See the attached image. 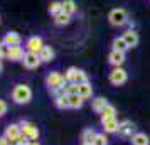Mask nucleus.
Returning a JSON list of instances; mask_svg holds the SVG:
<instances>
[{"label":"nucleus","mask_w":150,"mask_h":145,"mask_svg":"<svg viewBox=\"0 0 150 145\" xmlns=\"http://www.w3.org/2000/svg\"><path fill=\"white\" fill-rule=\"evenodd\" d=\"M0 145H12V144H10V140H7V138L2 135V137H0Z\"/></svg>","instance_id":"33"},{"label":"nucleus","mask_w":150,"mask_h":145,"mask_svg":"<svg viewBox=\"0 0 150 145\" xmlns=\"http://www.w3.org/2000/svg\"><path fill=\"white\" fill-rule=\"evenodd\" d=\"M93 145H108V137L105 135V132L103 133H96L95 140H93Z\"/></svg>","instance_id":"28"},{"label":"nucleus","mask_w":150,"mask_h":145,"mask_svg":"<svg viewBox=\"0 0 150 145\" xmlns=\"http://www.w3.org/2000/svg\"><path fill=\"white\" fill-rule=\"evenodd\" d=\"M21 135H22V130H21V125L19 123H10L7 128H5V132H4V137L7 138V140H10L12 145L19 140Z\"/></svg>","instance_id":"8"},{"label":"nucleus","mask_w":150,"mask_h":145,"mask_svg":"<svg viewBox=\"0 0 150 145\" xmlns=\"http://www.w3.org/2000/svg\"><path fill=\"white\" fill-rule=\"evenodd\" d=\"M54 17V24L56 25H68L69 22H71V15H68L66 12H59V14H56V15H52Z\"/></svg>","instance_id":"24"},{"label":"nucleus","mask_w":150,"mask_h":145,"mask_svg":"<svg viewBox=\"0 0 150 145\" xmlns=\"http://www.w3.org/2000/svg\"><path fill=\"white\" fill-rule=\"evenodd\" d=\"M78 95L84 100H88V98L93 96V86L89 81H83V83L78 84Z\"/></svg>","instance_id":"16"},{"label":"nucleus","mask_w":150,"mask_h":145,"mask_svg":"<svg viewBox=\"0 0 150 145\" xmlns=\"http://www.w3.org/2000/svg\"><path fill=\"white\" fill-rule=\"evenodd\" d=\"M96 133H98V132H95L93 128H84V130L81 132V142L83 144H93Z\"/></svg>","instance_id":"23"},{"label":"nucleus","mask_w":150,"mask_h":145,"mask_svg":"<svg viewBox=\"0 0 150 145\" xmlns=\"http://www.w3.org/2000/svg\"><path fill=\"white\" fill-rule=\"evenodd\" d=\"M83 145H93V144H83Z\"/></svg>","instance_id":"37"},{"label":"nucleus","mask_w":150,"mask_h":145,"mask_svg":"<svg viewBox=\"0 0 150 145\" xmlns=\"http://www.w3.org/2000/svg\"><path fill=\"white\" fill-rule=\"evenodd\" d=\"M2 69H4V62H2V59H0V73H2Z\"/></svg>","instance_id":"36"},{"label":"nucleus","mask_w":150,"mask_h":145,"mask_svg":"<svg viewBox=\"0 0 150 145\" xmlns=\"http://www.w3.org/2000/svg\"><path fill=\"white\" fill-rule=\"evenodd\" d=\"M30 142H32V140H29V138L25 137V135H21V137H19V140H17V142H15L14 145H29Z\"/></svg>","instance_id":"32"},{"label":"nucleus","mask_w":150,"mask_h":145,"mask_svg":"<svg viewBox=\"0 0 150 145\" xmlns=\"http://www.w3.org/2000/svg\"><path fill=\"white\" fill-rule=\"evenodd\" d=\"M116 133L123 138H132L133 133H135V127H133L132 122L123 120V122H120V125H118V132H116Z\"/></svg>","instance_id":"10"},{"label":"nucleus","mask_w":150,"mask_h":145,"mask_svg":"<svg viewBox=\"0 0 150 145\" xmlns=\"http://www.w3.org/2000/svg\"><path fill=\"white\" fill-rule=\"evenodd\" d=\"M108 100L106 98H103V96H98V98H95L93 101H91V108H93V111L95 113H98V115H101L103 111H105V108L108 106Z\"/></svg>","instance_id":"17"},{"label":"nucleus","mask_w":150,"mask_h":145,"mask_svg":"<svg viewBox=\"0 0 150 145\" xmlns=\"http://www.w3.org/2000/svg\"><path fill=\"white\" fill-rule=\"evenodd\" d=\"M62 93H66V95H78V84L76 83H66Z\"/></svg>","instance_id":"29"},{"label":"nucleus","mask_w":150,"mask_h":145,"mask_svg":"<svg viewBox=\"0 0 150 145\" xmlns=\"http://www.w3.org/2000/svg\"><path fill=\"white\" fill-rule=\"evenodd\" d=\"M111 49H115V51H120V52H127L130 47L127 46L125 39H123L122 35H120V37H115V39H113V42H111Z\"/></svg>","instance_id":"21"},{"label":"nucleus","mask_w":150,"mask_h":145,"mask_svg":"<svg viewBox=\"0 0 150 145\" xmlns=\"http://www.w3.org/2000/svg\"><path fill=\"white\" fill-rule=\"evenodd\" d=\"M127 25H128L130 29H133V27H135V22H132V21H128V24H127Z\"/></svg>","instance_id":"34"},{"label":"nucleus","mask_w":150,"mask_h":145,"mask_svg":"<svg viewBox=\"0 0 150 145\" xmlns=\"http://www.w3.org/2000/svg\"><path fill=\"white\" fill-rule=\"evenodd\" d=\"M130 140H132L133 145H150V138L147 137V133H143V132H135L133 137L130 138Z\"/></svg>","instance_id":"18"},{"label":"nucleus","mask_w":150,"mask_h":145,"mask_svg":"<svg viewBox=\"0 0 150 145\" xmlns=\"http://www.w3.org/2000/svg\"><path fill=\"white\" fill-rule=\"evenodd\" d=\"M0 22H2V19H0Z\"/></svg>","instance_id":"38"},{"label":"nucleus","mask_w":150,"mask_h":145,"mask_svg":"<svg viewBox=\"0 0 150 145\" xmlns=\"http://www.w3.org/2000/svg\"><path fill=\"white\" fill-rule=\"evenodd\" d=\"M21 130H22V135H25V137L29 138V140H37L39 138V128L35 127L32 122H27V120H22L21 123Z\"/></svg>","instance_id":"6"},{"label":"nucleus","mask_w":150,"mask_h":145,"mask_svg":"<svg viewBox=\"0 0 150 145\" xmlns=\"http://www.w3.org/2000/svg\"><path fill=\"white\" fill-rule=\"evenodd\" d=\"M46 86L49 88V93L52 96H59L66 86V79H64V74H61L59 71H51L47 76H46Z\"/></svg>","instance_id":"1"},{"label":"nucleus","mask_w":150,"mask_h":145,"mask_svg":"<svg viewBox=\"0 0 150 145\" xmlns=\"http://www.w3.org/2000/svg\"><path fill=\"white\" fill-rule=\"evenodd\" d=\"M128 79V73L120 66V68H113L110 71V83L113 86H122V84L127 83Z\"/></svg>","instance_id":"5"},{"label":"nucleus","mask_w":150,"mask_h":145,"mask_svg":"<svg viewBox=\"0 0 150 145\" xmlns=\"http://www.w3.org/2000/svg\"><path fill=\"white\" fill-rule=\"evenodd\" d=\"M122 37L125 39V42H127V46H128L130 49L135 47V46H138V41H140L138 32H137L135 29H128V30H125Z\"/></svg>","instance_id":"12"},{"label":"nucleus","mask_w":150,"mask_h":145,"mask_svg":"<svg viewBox=\"0 0 150 145\" xmlns=\"http://www.w3.org/2000/svg\"><path fill=\"white\" fill-rule=\"evenodd\" d=\"M61 10H62V7H61V2H57V0H52V2L49 4V14H51V15L59 14Z\"/></svg>","instance_id":"27"},{"label":"nucleus","mask_w":150,"mask_h":145,"mask_svg":"<svg viewBox=\"0 0 150 145\" xmlns=\"http://www.w3.org/2000/svg\"><path fill=\"white\" fill-rule=\"evenodd\" d=\"M125 52H120V51H115V49H111L108 54V62L113 66V68H120L123 66V62H125Z\"/></svg>","instance_id":"11"},{"label":"nucleus","mask_w":150,"mask_h":145,"mask_svg":"<svg viewBox=\"0 0 150 145\" xmlns=\"http://www.w3.org/2000/svg\"><path fill=\"white\" fill-rule=\"evenodd\" d=\"M7 110H8L7 101H5V100H0V118H2V117H5Z\"/></svg>","instance_id":"31"},{"label":"nucleus","mask_w":150,"mask_h":145,"mask_svg":"<svg viewBox=\"0 0 150 145\" xmlns=\"http://www.w3.org/2000/svg\"><path fill=\"white\" fill-rule=\"evenodd\" d=\"M44 46H46V44L42 41V37H39V35H30L27 41H25L24 49H25L27 52H35V54H39Z\"/></svg>","instance_id":"7"},{"label":"nucleus","mask_w":150,"mask_h":145,"mask_svg":"<svg viewBox=\"0 0 150 145\" xmlns=\"http://www.w3.org/2000/svg\"><path fill=\"white\" fill-rule=\"evenodd\" d=\"M115 117H116V108L113 105H108L105 108V111L101 113V120H108V118H115Z\"/></svg>","instance_id":"26"},{"label":"nucleus","mask_w":150,"mask_h":145,"mask_svg":"<svg viewBox=\"0 0 150 145\" xmlns=\"http://www.w3.org/2000/svg\"><path fill=\"white\" fill-rule=\"evenodd\" d=\"M64 79H66V83L79 84L83 81H88V74L83 69H78L76 66H71V68H68L64 71Z\"/></svg>","instance_id":"4"},{"label":"nucleus","mask_w":150,"mask_h":145,"mask_svg":"<svg viewBox=\"0 0 150 145\" xmlns=\"http://www.w3.org/2000/svg\"><path fill=\"white\" fill-rule=\"evenodd\" d=\"M12 100L14 103L17 105H25L32 100V90L29 84H24V83H19L14 86L12 90Z\"/></svg>","instance_id":"2"},{"label":"nucleus","mask_w":150,"mask_h":145,"mask_svg":"<svg viewBox=\"0 0 150 145\" xmlns=\"http://www.w3.org/2000/svg\"><path fill=\"white\" fill-rule=\"evenodd\" d=\"M2 41L5 42L7 46H21L22 44V35L19 34V32H14V30H10V32H7V34L4 35V39Z\"/></svg>","instance_id":"14"},{"label":"nucleus","mask_w":150,"mask_h":145,"mask_svg":"<svg viewBox=\"0 0 150 145\" xmlns=\"http://www.w3.org/2000/svg\"><path fill=\"white\" fill-rule=\"evenodd\" d=\"M54 56H56V52H54V49L51 47V46H44L42 51L39 52V57H41L42 62H51L52 59H54Z\"/></svg>","instance_id":"19"},{"label":"nucleus","mask_w":150,"mask_h":145,"mask_svg":"<svg viewBox=\"0 0 150 145\" xmlns=\"http://www.w3.org/2000/svg\"><path fill=\"white\" fill-rule=\"evenodd\" d=\"M128 12L125 8L118 7V8H113L111 12L108 14V22L113 25V27H123L128 24Z\"/></svg>","instance_id":"3"},{"label":"nucleus","mask_w":150,"mask_h":145,"mask_svg":"<svg viewBox=\"0 0 150 145\" xmlns=\"http://www.w3.org/2000/svg\"><path fill=\"white\" fill-rule=\"evenodd\" d=\"M24 56H25V49L22 47V46H12V47L8 49L7 59L12 62H17V61H22Z\"/></svg>","instance_id":"13"},{"label":"nucleus","mask_w":150,"mask_h":145,"mask_svg":"<svg viewBox=\"0 0 150 145\" xmlns=\"http://www.w3.org/2000/svg\"><path fill=\"white\" fill-rule=\"evenodd\" d=\"M22 62H24V68L25 69H37L42 64L39 54H35V52H27V51H25V56H24Z\"/></svg>","instance_id":"9"},{"label":"nucleus","mask_w":150,"mask_h":145,"mask_svg":"<svg viewBox=\"0 0 150 145\" xmlns=\"http://www.w3.org/2000/svg\"><path fill=\"white\" fill-rule=\"evenodd\" d=\"M61 7H62V12H66L68 15H73L78 12V5H76L74 0H62Z\"/></svg>","instance_id":"20"},{"label":"nucleus","mask_w":150,"mask_h":145,"mask_svg":"<svg viewBox=\"0 0 150 145\" xmlns=\"http://www.w3.org/2000/svg\"><path fill=\"white\" fill-rule=\"evenodd\" d=\"M101 125H103V132L105 133H116L120 122L115 117V118H108V120H101Z\"/></svg>","instance_id":"15"},{"label":"nucleus","mask_w":150,"mask_h":145,"mask_svg":"<svg viewBox=\"0 0 150 145\" xmlns=\"http://www.w3.org/2000/svg\"><path fill=\"white\" fill-rule=\"evenodd\" d=\"M8 49H10V46H7V44H5L4 41L0 42V59H7Z\"/></svg>","instance_id":"30"},{"label":"nucleus","mask_w":150,"mask_h":145,"mask_svg":"<svg viewBox=\"0 0 150 145\" xmlns=\"http://www.w3.org/2000/svg\"><path fill=\"white\" fill-rule=\"evenodd\" d=\"M29 145H41V144H39L37 140H34V142H30V144H29Z\"/></svg>","instance_id":"35"},{"label":"nucleus","mask_w":150,"mask_h":145,"mask_svg":"<svg viewBox=\"0 0 150 145\" xmlns=\"http://www.w3.org/2000/svg\"><path fill=\"white\" fill-rule=\"evenodd\" d=\"M54 105L59 108V110H66V108H69V96L66 95V93H61L59 96L54 98Z\"/></svg>","instance_id":"22"},{"label":"nucleus","mask_w":150,"mask_h":145,"mask_svg":"<svg viewBox=\"0 0 150 145\" xmlns=\"http://www.w3.org/2000/svg\"><path fill=\"white\" fill-rule=\"evenodd\" d=\"M68 96H69V108L78 110V108H81L83 103H84V98H81L79 95H68Z\"/></svg>","instance_id":"25"}]
</instances>
